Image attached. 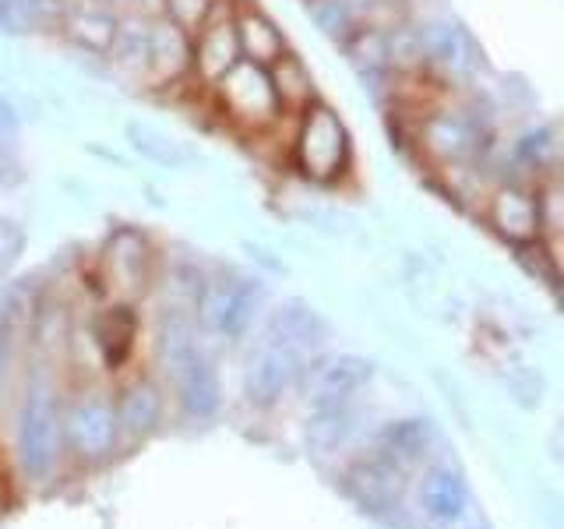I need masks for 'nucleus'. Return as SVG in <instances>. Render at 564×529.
Returning a JSON list of instances; mask_svg holds the SVG:
<instances>
[{
  "label": "nucleus",
  "instance_id": "15",
  "mask_svg": "<svg viewBox=\"0 0 564 529\" xmlns=\"http://www.w3.org/2000/svg\"><path fill=\"white\" fill-rule=\"evenodd\" d=\"M234 29H237L240 57L251 64L269 67L290 50L286 32L279 29L275 18L269 11H261L258 4H251V0H234Z\"/></svg>",
  "mask_w": 564,
  "mask_h": 529
},
{
  "label": "nucleus",
  "instance_id": "21",
  "mask_svg": "<svg viewBox=\"0 0 564 529\" xmlns=\"http://www.w3.org/2000/svg\"><path fill=\"white\" fill-rule=\"evenodd\" d=\"M96 346L102 353V360L117 367L128 360V353L134 349L138 339V317L128 304H113L96 317Z\"/></svg>",
  "mask_w": 564,
  "mask_h": 529
},
{
  "label": "nucleus",
  "instance_id": "28",
  "mask_svg": "<svg viewBox=\"0 0 564 529\" xmlns=\"http://www.w3.org/2000/svg\"><path fill=\"white\" fill-rule=\"evenodd\" d=\"M18 141H22V114L11 99L0 96V152H14Z\"/></svg>",
  "mask_w": 564,
  "mask_h": 529
},
{
  "label": "nucleus",
  "instance_id": "10",
  "mask_svg": "<svg viewBox=\"0 0 564 529\" xmlns=\"http://www.w3.org/2000/svg\"><path fill=\"white\" fill-rule=\"evenodd\" d=\"M57 402L46 388H32L22 406V428H18V452H22V466L29 476L43 481V476L57 463Z\"/></svg>",
  "mask_w": 564,
  "mask_h": 529
},
{
  "label": "nucleus",
  "instance_id": "24",
  "mask_svg": "<svg viewBox=\"0 0 564 529\" xmlns=\"http://www.w3.org/2000/svg\"><path fill=\"white\" fill-rule=\"evenodd\" d=\"M557 128L554 123H536L516 141V163L525 166L529 173H554L557 166Z\"/></svg>",
  "mask_w": 564,
  "mask_h": 529
},
{
  "label": "nucleus",
  "instance_id": "22",
  "mask_svg": "<svg viewBox=\"0 0 564 529\" xmlns=\"http://www.w3.org/2000/svg\"><path fill=\"white\" fill-rule=\"evenodd\" d=\"M427 441H431V428L423 420H402L395 423V428H388L381 434V445H378V458L388 466H405V463H413V458L427 449Z\"/></svg>",
  "mask_w": 564,
  "mask_h": 529
},
{
  "label": "nucleus",
  "instance_id": "4",
  "mask_svg": "<svg viewBox=\"0 0 564 529\" xmlns=\"http://www.w3.org/2000/svg\"><path fill=\"white\" fill-rule=\"evenodd\" d=\"M205 93L229 128L247 138H261V134L275 131L282 117H286L279 106L275 88H272L269 67L251 64V61L234 64L216 85L205 88Z\"/></svg>",
  "mask_w": 564,
  "mask_h": 529
},
{
  "label": "nucleus",
  "instance_id": "13",
  "mask_svg": "<svg viewBox=\"0 0 564 529\" xmlns=\"http://www.w3.org/2000/svg\"><path fill=\"white\" fill-rule=\"evenodd\" d=\"M416 35L423 50V67L427 71L466 78L480 67V50H476L473 35L458 22H427L416 29Z\"/></svg>",
  "mask_w": 564,
  "mask_h": 529
},
{
  "label": "nucleus",
  "instance_id": "16",
  "mask_svg": "<svg viewBox=\"0 0 564 529\" xmlns=\"http://www.w3.org/2000/svg\"><path fill=\"white\" fill-rule=\"evenodd\" d=\"M117 410L106 399H85L82 406H75V413L67 420V431L75 449L88 458H99L113 449L117 441Z\"/></svg>",
  "mask_w": 564,
  "mask_h": 529
},
{
  "label": "nucleus",
  "instance_id": "23",
  "mask_svg": "<svg viewBox=\"0 0 564 529\" xmlns=\"http://www.w3.org/2000/svg\"><path fill=\"white\" fill-rule=\"evenodd\" d=\"M159 417H163V396H159L155 385L138 381L134 388H128V392H123L120 410H117V423H123L128 431L145 434V431L155 428Z\"/></svg>",
  "mask_w": 564,
  "mask_h": 529
},
{
  "label": "nucleus",
  "instance_id": "6",
  "mask_svg": "<svg viewBox=\"0 0 564 529\" xmlns=\"http://www.w3.org/2000/svg\"><path fill=\"white\" fill-rule=\"evenodd\" d=\"M370 375H375V367H370V360L357 357V353H343V357L317 367V375L311 381V406H314L311 441L314 445L332 449L335 441L343 438L349 406L357 402V396L370 385Z\"/></svg>",
  "mask_w": 564,
  "mask_h": 529
},
{
  "label": "nucleus",
  "instance_id": "12",
  "mask_svg": "<svg viewBox=\"0 0 564 529\" xmlns=\"http://www.w3.org/2000/svg\"><path fill=\"white\" fill-rule=\"evenodd\" d=\"M152 258L155 251H152L149 234H141L134 226H120L106 237L99 264L113 290H138V287H145Z\"/></svg>",
  "mask_w": 564,
  "mask_h": 529
},
{
  "label": "nucleus",
  "instance_id": "9",
  "mask_svg": "<svg viewBox=\"0 0 564 529\" xmlns=\"http://www.w3.org/2000/svg\"><path fill=\"white\" fill-rule=\"evenodd\" d=\"M237 29H234V0H219L216 11L205 18V25L191 35V78L212 88L229 67L240 64Z\"/></svg>",
  "mask_w": 564,
  "mask_h": 529
},
{
  "label": "nucleus",
  "instance_id": "27",
  "mask_svg": "<svg viewBox=\"0 0 564 529\" xmlns=\"http://www.w3.org/2000/svg\"><path fill=\"white\" fill-rule=\"evenodd\" d=\"M22 251H25V226L11 216H0V272H8L22 258Z\"/></svg>",
  "mask_w": 564,
  "mask_h": 529
},
{
  "label": "nucleus",
  "instance_id": "18",
  "mask_svg": "<svg viewBox=\"0 0 564 529\" xmlns=\"http://www.w3.org/2000/svg\"><path fill=\"white\" fill-rule=\"evenodd\" d=\"M269 78H272V88L279 96V106L286 117H296L304 114L311 102H317V82H314V71L307 67V61L300 57V53L286 50L279 61L269 64Z\"/></svg>",
  "mask_w": 564,
  "mask_h": 529
},
{
  "label": "nucleus",
  "instance_id": "30",
  "mask_svg": "<svg viewBox=\"0 0 564 529\" xmlns=\"http://www.w3.org/2000/svg\"><path fill=\"white\" fill-rule=\"evenodd\" d=\"M304 4H307V0H304Z\"/></svg>",
  "mask_w": 564,
  "mask_h": 529
},
{
  "label": "nucleus",
  "instance_id": "20",
  "mask_svg": "<svg viewBox=\"0 0 564 529\" xmlns=\"http://www.w3.org/2000/svg\"><path fill=\"white\" fill-rule=\"evenodd\" d=\"M35 311V287L32 279H14L0 290V364L11 360V353L22 343V335Z\"/></svg>",
  "mask_w": 564,
  "mask_h": 529
},
{
  "label": "nucleus",
  "instance_id": "1",
  "mask_svg": "<svg viewBox=\"0 0 564 529\" xmlns=\"http://www.w3.org/2000/svg\"><path fill=\"white\" fill-rule=\"evenodd\" d=\"M325 339V322L314 307L290 300L258 332V343L247 360V396L258 406L275 402L286 388L304 375L311 353Z\"/></svg>",
  "mask_w": 564,
  "mask_h": 529
},
{
  "label": "nucleus",
  "instance_id": "26",
  "mask_svg": "<svg viewBox=\"0 0 564 529\" xmlns=\"http://www.w3.org/2000/svg\"><path fill=\"white\" fill-rule=\"evenodd\" d=\"M219 0H159V14L170 18V22L176 29H184L187 35H194L202 25H205V18L216 11Z\"/></svg>",
  "mask_w": 564,
  "mask_h": 529
},
{
  "label": "nucleus",
  "instance_id": "8",
  "mask_svg": "<svg viewBox=\"0 0 564 529\" xmlns=\"http://www.w3.org/2000/svg\"><path fill=\"white\" fill-rule=\"evenodd\" d=\"M487 226L501 240L525 247L543 240V208H540V191L525 187L519 181H501L498 187L487 191Z\"/></svg>",
  "mask_w": 564,
  "mask_h": 529
},
{
  "label": "nucleus",
  "instance_id": "17",
  "mask_svg": "<svg viewBox=\"0 0 564 529\" xmlns=\"http://www.w3.org/2000/svg\"><path fill=\"white\" fill-rule=\"evenodd\" d=\"M469 505V490L463 473L452 466H437L427 473V481L420 487V508L427 516L431 526H452L463 519V511Z\"/></svg>",
  "mask_w": 564,
  "mask_h": 529
},
{
  "label": "nucleus",
  "instance_id": "3",
  "mask_svg": "<svg viewBox=\"0 0 564 529\" xmlns=\"http://www.w3.org/2000/svg\"><path fill=\"white\" fill-rule=\"evenodd\" d=\"M159 353H163V364L170 370V381L176 388V399L184 402V410L191 417H212L219 406V378L216 367L208 364V357L198 346V322L173 307L163 317V328H159Z\"/></svg>",
  "mask_w": 564,
  "mask_h": 529
},
{
  "label": "nucleus",
  "instance_id": "5",
  "mask_svg": "<svg viewBox=\"0 0 564 529\" xmlns=\"http://www.w3.org/2000/svg\"><path fill=\"white\" fill-rule=\"evenodd\" d=\"M490 145L487 120L473 106H423L420 114V152L441 170H469L480 163Z\"/></svg>",
  "mask_w": 564,
  "mask_h": 529
},
{
  "label": "nucleus",
  "instance_id": "11",
  "mask_svg": "<svg viewBox=\"0 0 564 529\" xmlns=\"http://www.w3.org/2000/svg\"><path fill=\"white\" fill-rule=\"evenodd\" d=\"M120 25V11L106 0H67L61 11L57 32L70 46H78L88 57H106L113 46V35Z\"/></svg>",
  "mask_w": 564,
  "mask_h": 529
},
{
  "label": "nucleus",
  "instance_id": "2",
  "mask_svg": "<svg viewBox=\"0 0 564 529\" xmlns=\"http://www.w3.org/2000/svg\"><path fill=\"white\" fill-rule=\"evenodd\" d=\"M290 166L311 184L332 187L352 170V138L346 120L325 99L311 102L304 114L293 117L290 134Z\"/></svg>",
  "mask_w": 564,
  "mask_h": 529
},
{
  "label": "nucleus",
  "instance_id": "7",
  "mask_svg": "<svg viewBox=\"0 0 564 529\" xmlns=\"http://www.w3.org/2000/svg\"><path fill=\"white\" fill-rule=\"evenodd\" d=\"M261 304L264 290L254 279H205L198 300H194V322L223 343H240L247 328L254 325V314L261 311Z\"/></svg>",
  "mask_w": 564,
  "mask_h": 529
},
{
  "label": "nucleus",
  "instance_id": "25",
  "mask_svg": "<svg viewBox=\"0 0 564 529\" xmlns=\"http://www.w3.org/2000/svg\"><path fill=\"white\" fill-rule=\"evenodd\" d=\"M307 14L314 18V25L322 29L332 43H339V46H343L357 29H364V25L357 22V14L349 11L346 0H307Z\"/></svg>",
  "mask_w": 564,
  "mask_h": 529
},
{
  "label": "nucleus",
  "instance_id": "29",
  "mask_svg": "<svg viewBox=\"0 0 564 529\" xmlns=\"http://www.w3.org/2000/svg\"><path fill=\"white\" fill-rule=\"evenodd\" d=\"M18 181H22V170H18V159L14 152H0V187H14Z\"/></svg>",
  "mask_w": 564,
  "mask_h": 529
},
{
  "label": "nucleus",
  "instance_id": "19",
  "mask_svg": "<svg viewBox=\"0 0 564 529\" xmlns=\"http://www.w3.org/2000/svg\"><path fill=\"white\" fill-rule=\"evenodd\" d=\"M123 138H128L131 152H138L141 159H149L152 166H163V170H184L198 159V152H194L187 141L173 138L145 120H131L128 128H123Z\"/></svg>",
  "mask_w": 564,
  "mask_h": 529
},
{
  "label": "nucleus",
  "instance_id": "14",
  "mask_svg": "<svg viewBox=\"0 0 564 529\" xmlns=\"http://www.w3.org/2000/svg\"><path fill=\"white\" fill-rule=\"evenodd\" d=\"M184 78H191V35L176 29L170 18L152 14L145 88H170Z\"/></svg>",
  "mask_w": 564,
  "mask_h": 529
}]
</instances>
